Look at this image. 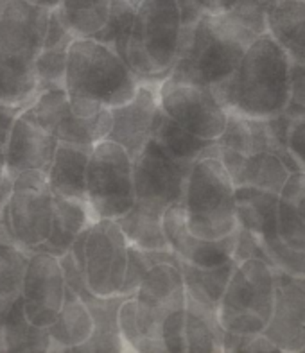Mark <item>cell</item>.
Wrapping results in <instances>:
<instances>
[{"label": "cell", "mask_w": 305, "mask_h": 353, "mask_svg": "<svg viewBox=\"0 0 305 353\" xmlns=\"http://www.w3.org/2000/svg\"><path fill=\"white\" fill-rule=\"evenodd\" d=\"M277 287L273 265L262 259L239 262L221 298L217 318L224 332L259 336L275 312Z\"/></svg>", "instance_id": "obj_6"}, {"label": "cell", "mask_w": 305, "mask_h": 353, "mask_svg": "<svg viewBox=\"0 0 305 353\" xmlns=\"http://www.w3.org/2000/svg\"><path fill=\"white\" fill-rule=\"evenodd\" d=\"M188 230L199 239L221 241L237 232L235 185L215 157H201L190 169L184 194Z\"/></svg>", "instance_id": "obj_5"}, {"label": "cell", "mask_w": 305, "mask_h": 353, "mask_svg": "<svg viewBox=\"0 0 305 353\" xmlns=\"http://www.w3.org/2000/svg\"><path fill=\"white\" fill-rule=\"evenodd\" d=\"M232 11L203 13L184 27V40L170 79L215 88L237 70L248 47L259 38Z\"/></svg>", "instance_id": "obj_2"}, {"label": "cell", "mask_w": 305, "mask_h": 353, "mask_svg": "<svg viewBox=\"0 0 305 353\" xmlns=\"http://www.w3.org/2000/svg\"><path fill=\"white\" fill-rule=\"evenodd\" d=\"M164 214L166 212L135 203L133 208L121 219H117V223L131 246L144 251H166L170 250V246L164 230Z\"/></svg>", "instance_id": "obj_28"}, {"label": "cell", "mask_w": 305, "mask_h": 353, "mask_svg": "<svg viewBox=\"0 0 305 353\" xmlns=\"http://www.w3.org/2000/svg\"><path fill=\"white\" fill-rule=\"evenodd\" d=\"M18 110L0 106V210L4 208L6 201L11 196L14 178L6 165V143H8L9 131L18 115Z\"/></svg>", "instance_id": "obj_37"}, {"label": "cell", "mask_w": 305, "mask_h": 353, "mask_svg": "<svg viewBox=\"0 0 305 353\" xmlns=\"http://www.w3.org/2000/svg\"><path fill=\"white\" fill-rule=\"evenodd\" d=\"M119 332H121L122 343L126 350H133V352H151L149 350L148 341L144 339L139 330V323H137V301L135 296H128L121 303L119 309Z\"/></svg>", "instance_id": "obj_36"}, {"label": "cell", "mask_w": 305, "mask_h": 353, "mask_svg": "<svg viewBox=\"0 0 305 353\" xmlns=\"http://www.w3.org/2000/svg\"><path fill=\"white\" fill-rule=\"evenodd\" d=\"M196 161L173 157L155 139L133 160L137 203L166 212L170 205L184 203L185 185Z\"/></svg>", "instance_id": "obj_11"}, {"label": "cell", "mask_w": 305, "mask_h": 353, "mask_svg": "<svg viewBox=\"0 0 305 353\" xmlns=\"http://www.w3.org/2000/svg\"><path fill=\"white\" fill-rule=\"evenodd\" d=\"M20 298L32 325L49 328L56 321L67 298V280L58 256L45 251L31 253Z\"/></svg>", "instance_id": "obj_13"}, {"label": "cell", "mask_w": 305, "mask_h": 353, "mask_svg": "<svg viewBox=\"0 0 305 353\" xmlns=\"http://www.w3.org/2000/svg\"><path fill=\"white\" fill-rule=\"evenodd\" d=\"M47 330H49L52 352H76L92 339L95 321L88 305L67 287V298L63 309Z\"/></svg>", "instance_id": "obj_24"}, {"label": "cell", "mask_w": 305, "mask_h": 353, "mask_svg": "<svg viewBox=\"0 0 305 353\" xmlns=\"http://www.w3.org/2000/svg\"><path fill=\"white\" fill-rule=\"evenodd\" d=\"M95 221L97 219L88 201L54 196L52 230H50L49 239L38 248V251H45L59 259L70 251L74 241Z\"/></svg>", "instance_id": "obj_21"}, {"label": "cell", "mask_w": 305, "mask_h": 353, "mask_svg": "<svg viewBox=\"0 0 305 353\" xmlns=\"http://www.w3.org/2000/svg\"><path fill=\"white\" fill-rule=\"evenodd\" d=\"M113 0H61L58 11L76 38H94L106 26Z\"/></svg>", "instance_id": "obj_32"}, {"label": "cell", "mask_w": 305, "mask_h": 353, "mask_svg": "<svg viewBox=\"0 0 305 353\" xmlns=\"http://www.w3.org/2000/svg\"><path fill=\"white\" fill-rule=\"evenodd\" d=\"M158 85L151 81H142L139 92L130 103L112 108L113 125L108 140L121 143L130 157L137 158L152 137L155 121L160 112Z\"/></svg>", "instance_id": "obj_16"}, {"label": "cell", "mask_w": 305, "mask_h": 353, "mask_svg": "<svg viewBox=\"0 0 305 353\" xmlns=\"http://www.w3.org/2000/svg\"><path fill=\"white\" fill-rule=\"evenodd\" d=\"M248 259H262L268 262V255H266L264 246L260 239L257 237L255 233H251L250 230L237 228V244H235V253H233V260L235 262H242Z\"/></svg>", "instance_id": "obj_40"}, {"label": "cell", "mask_w": 305, "mask_h": 353, "mask_svg": "<svg viewBox=\"0 0 305 353\" xmlns=\"http://www.w3.org/2000/svg\"><path fill=\"white\" fill-rule=\"evenodd\" d=\"M164 230L170 250L185 262L197 265V268H217L226 264L233 259L235 244H237V232L224 237L221 241H206L196 237L187 226L185 210L181 203L170 205L164 214Z\"/></svg>", "instance_id": "obj_17"}, {"label": "cell", "mask_w": 305, "mask_h": 353, "mask_svg": "<svg viewBox=\"0 0 305 353\" xmlns=\"http://www.w3.org/2000/svg\"><path fill=\"white\" fill-rule=\"evenodd\" d=\"M289 104L305 110V65L295 61L291 67V101Z\"/></svg>", "instance_id": "obj_41"}, {"label": "cell", "mask_w": 305, "mask_h": 353, "mask_svg": "<svg viewBox=\"0 0 305 353\" xmlns=\"http://www.w3.org/2000/svg\"><path fill=\"white\" fill-rule=\"evenodd\" d=\"M0 352H52L49 330L29 321L20 296L0 305Z\"/></svg>", "instance_id": "obj_22"}, {"label": "cell", "mask_w": 305, "mask_h": 353, "mask_svg": "<svg viewBox=\"0 0 305 353\" xmlns=\"http://www.w3.org/2000/svg\"><path fill=\"white\" fill-rule=\"evenodd\" d=\"M74 40H76V36L72 34L58 9H52L43 47L36 58V72H38L41 90L65 86L68 49Z\"/></svg>", "instance_id": "obj_23"}, {"label": "cell", "mask_w": 305, "mask_h": 353, "mask_svg": "<svg viewBox=\"0 0 305 353\" xmlns=\"http://www.w3.org/2000/svg\"><path fill=\"white\" fill-rule=\"evenodd\" d=\"M158 99L164 113L197 139L215 142L226 128L228 110L210 86L167 77L158 85Z\"/></svg>", "instance_id": "obj_10"}, {"label": "cell", "mask_w": 305, "mask_h": 353, "mask_svg": "<svg viewBox=\"0 0 305 353\" xmlns=\"http://www.w3.org/2000/svg\"><path fill=\"white\" fill-rule=\"evenodd\" d=\"M26 2H29V4L32 6H40V8H45V9H58L59 4H61V0H26Z\"/></svg>", "instance_id": "obj_42"}, {"label": "cell", "mask_w": 305, "mask_h": 353, "mask_svg": "<svg viewBox=\"0 0 305 353\" xmlns=\"http://www.w3.org/2000/svg\"><path fill=\"white\" fill-rule=\"evenodd\" d=\"M86 201L95 219H121L137 203L133 158L121 143L103 140L94 145L86 172Z\"/></svg>", "instance_id": "obj_8"}, {"label": "cell", "mask_w": 305, "mask_h": 353, "mask_svg": "<svg viewBox=\"0 0 305 353\" xmlns=\"http://www.w3.org/2000/svg\"><path fill=\"white\" fill-rule=\"evenodd\" d=\"M8 0H0V14H2V9H4V4Z\"/></svg>", "instance_id": "obj_43"}, {"label": "cell", "mask_w": 305, "mask_h": 353, "mask_svg": "<svg viewBox=\"0 0 305 353\" xmlns=\"http://www.w3.org/2000/svg\"><path fill=\"white\" fill-rule=\"evenodd\" d=\"M130 242L115 219H97L88 230L85 246V278L99 298L119 296L128 269Z\"/></svg>", "instance_id": "obj_12"}, {"label": "cell", "mask_w": 305, "mask_h": 353, "mask_svg": "<svg viewBox=\"0 0 305 353\" xmlns=\"http://www.w3.org/2000/svg\"><path fill=\"white\" fill-rule=\"evenodd\" d=\"M277 228L286 246L305 251V170L291 172L278 194Z\"/></svg>", "instance_id": "obj_26"}, {"label": "cell", "mask_w": 305, "mask_h": 353, "mask_svg": "<svg viewBox=\"0 0 305 353\" xmlns=\"http://www.w3.org/2000/svg\"><path fill=\"white\" fill-rule=\"evenodd\" d=\"M52 205L47 172L27 170L14 178L11 196L0 210V226L9 241L35 253L52 230Z\"/></svg>", "instance_id": "obj_7"}, {"label": "cell", "mask_w": 305, "mask_h": 353, "mask_svg": "<svg viewBox=\"0 0 305 353\" xmlns=\"http://www.w3.org/2000/svg\"><path fill=\"white\" fill-rule=\"evenodd\" d=\"M140 83L142 79L110 45L95 38L72 41L65 79L68 95L115 108L130 103L139 92Z\"/></svg>", "instance_id": "obj_4"}, {"label": "cell", "mask_w": 305, "mask_h": 353, "mask_svg": "<svg viewBox=\"0 0 305 353\" xmlns=\"http://www.w3.org/2000/svg\"><path fill=\"white\" fill-rule=\"evenodd\" d=\"M293 108H295V117L287 131V149L305 170V110L296 106Z\"/></svg>", "instance_id": "obj_39"}, {"label": "cell", "mask_w": 305, "mask_h": 353, "mask_svg": "<svg viewBox=\"0 0 305 353\" xmlns=\"http://www.w3.org/2000/svg\"><path fill=\"white\" fill-rule=\"evenodd\" d=\"M58 143L59 140L54 134L18 113L6 143V165L11 176L17 178L27 170L47 172Z\"/></svg>", "instance_id": "obj_19"}, {"label": "cell", "mask_w": 305, "mask_h": 353, "mask_svg": "<svg viewBox=\"0 0 305 353\" xmlns=\"http://www.w3.org/2000/svg\"><path fill=\"white\" fill-rule=\"evenodd\" d=\"M31 253L17 246L0 226V305L20 296Z\"/></svg>", "instance_id": "obj_33"}, {"label": "cell", "mask_w": 305, "mask_h": 353, "mask_svg": "<svg viewBox=\"0 0 305 353\" xmlns=\"http://www.w3.org/2000/svg\"><path fill=\"white\" fill-rule=\"evenodd\" d=\"M40 92L36 63L9 58L0 52V106L22 112Z\"/></svg>", "instance_id": "obj_27"}, {"label": "cell", "mask_w": 305, "mask_h": 353, "mask_svg": "<svg viewBox=\"0 0 305 353\" xmlns=\"http://www.w3.org/2000/svg\"><path fill=\"white\" fill-rule=\"evenodd\" d=\"M161 343L167 352H188L185 339V309L175 310L167 316L161 328Z\"/></svg>", "instance_id": "obj_38"}, {"label": "cell", "mask_w": 305, "mask_h": 353, "mask_svg": "<svg viewBox=\"0 0 305 353\" xmlns=\"http://www.w3.org/2000/svg\"><path fill=\"white\" fill-rule=\"evenodd\" d=\"M94 145L59 142L56 154L47 170L54 196L86 201V172Z\"/></svg>", "instance_id": "obj_20"}, {"label": "cell", "mask_w": 305, "mask_h": 353, "mask_svg": "<svg viewBox=\"0 0 305 353\" xmlns=\"http://www.w3.org/2000/svg\"><path fill=\"white\" fill-rule=\"evenodd\" d=\"M275 287L273 318L262 334L280 352H305V278L275 269Z\"/></svg>", "instance_id": "obj_15"}, {"label": "cell", "mask_w": 305, "mask_h": 353, "mask_svg": "<svg viewBox=\"0 0 305 353\" xmlns=\"http://www.w3.org/2000/svg\"><path fill=\"white\" fill-rule=\"evenodd\" d=\"M50 9L26 0H8L0 14V52L36 63L49 29Z\"/></svg>", "instance_id": "obj_14"}, {"label": "cell", "mask_w": 305, "mask_h": 353, "mask_svg": "<svg viewBox=\"0 0 305 353\" xmlns=\"http://www.w3.org/2000/svg\"><path fill=\"white\" fill-rule=\"evenodd\" d=\"M291 56L266 32L248 47L237 70L212 90L228 112L273 119L291 101Z\"/></svg>", "instance_id": "obj_1"}, {"label": "cell", "mask_w": 305, "mask_h": 353, "mask_svg": "<svg viewBox=\"0 0 305 353\" xmlns=\"http://www.w3.org/2000/svg\"><path fill=\"white\" fill-rule=\"evenodd\" d=\"M262 242L266 255H268V262L273 265L275 269H280L284 273L291 274V276L305 278V251L295 250V248L286 246L280 237L266 239Z\"/></svg>", "instance_id": "obj_35"}, {"label": "cell", "mask_w": 305, "mask_h": 353, "mask_svg": "<svg viewBox=\"0 0 305 353\" xmlns=\"http://www.w3.org/2000/svg\"><path fill=\"white\" fill-rule=\"evenodd\" d=\"M137 301V323L142 337L148 341L151 352H167L161 343V328L169 314L185 309L187 287L179 265L160 262L155 264L144 276Z\"/></svg>", "instance_id": "obj_9"}, {"label": "cell", "mask_w": 305, "mask_h": 353, "mask_svg": "<svg viewBox=\"0 0 305 353\" xmlns=\"http://www.w3.org/2000/svg\"><path fill=\"white\" fill-rule=\"evenodd\" d=\"M185 339L188 352H223L224 330L217 310L205 307L187 296L185 305Z\"/></svg>", "instance_id": "obj_30"}, {"label": "cell", "mask_w": 305, "mask_h": 353, "mask_svg": "<svg viewBox=\"0 0 305 353\" xmlns=\"http://www.w3.org/2000/svg\"><path fill=\"white\" fill-rule=\"evenodd\" d=\"M203 157H215L223 161L235 187H255L280 194L291 176L284 160L273 151H260L253 154L224 149L212 143Z\"/></svg>", "instance_id": "obj_18"}, {"label": "cell", "mask_w": 305, "mask_h": 353, "mask_svg": "<svg viewBox=\"0 0 305 353\" xmlns=\"http://www.w3.org/2000/svg\"><path fill=\"white\" fill-rule=\"evenodd\" d=\"M239 226L255 233L260 241L277 237L278 194L255 187H235Z\"/></svg>", "instance_id": "obj_25"}, {"label": "cell", "mask_w": 305, "mask_h": 353, "mask_svg": "<svg viewBox=\"0 0 305 353\" xmlns=\"http://www.w3.org/2000/svg\"><path fill=\"white\" fill-rule=\"evenodd\" d=\"M235 268H237V262L233 259L228 260L226 264L208 269L197 268V265L179 259V269L185 278L187 296L214 310H219L221 298L228 287Z\"/></svg>", "instance_id": "obj_29"}, {"label": "cell", "mask_w": 305, "mask_h": 353, "mask_svg": "<svg viewBox=\"0 0 305 353\" xmlns=\"http://www.w3.org/2000/svg\"><path fill=\"white\" fill-rule=\"evenodd\" d=\"M135 14H137V8H133L128 0H113L106 26L94 36L95 40L110 45L124 61L126 52H128V41H130L131 29H133Z\"/></svg>", "instance_id": "obj_34"}, {"label": "cell", "mask_w": 305, "mask_h": 353, "mask_svg": "<svg viewBox=\"0 0 305 353\" xmlns=\"http://www.w3.org/2000/svg\"><path fill=\"white\" fill-rule=\"evenodd\" d=\"M151 139L157 140L161 148L169 151L173 157L187 161L199 160L205 154L206 149L214 143L210 140L197 139L193 133H188L178 122H175L169 115H166L161 108L157 115V121H155Z\"/></svg>", "instance_id": "obj_31"}, {"label": "cell", "mask_w": 305, "mask_h": 353, "mask_svg": "<svg viewBox=\"0 0 305 353\" xmlns=\"http://www.w3.org/2000/svg\"><path fill=\"white\" fill-rule=\"evenodd\" d=\"M184 13L178 0H142L137 8L126 63L142 81L161 83L178 61Z\"/></svg>", "instance_id": "obj_3"}]
</instances>
